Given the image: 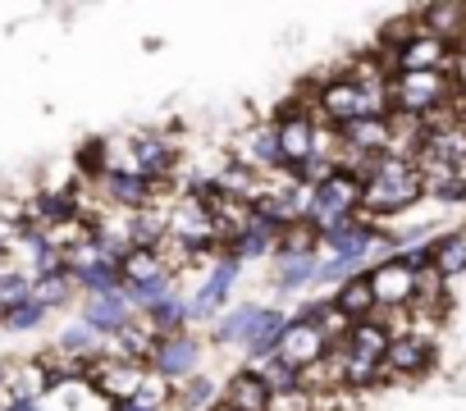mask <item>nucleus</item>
I'll list each match as a JSON object with an SVG mask.
<instances>
[{
	"label": "nucleus",
	"instance_id": "nucleus-1",
	"mask_svg": "<svg viewBox=\"0 0 466 411\" xmlns=\"http://www.w3.org/2000/svg\"><path fill=\"white\" fill-rule=\"evenodd\" d=\"M425 196V183L416 174L411 160H398V155H380L370 178L361 183V216L375 225L384 216H398L407 206H416Z\"/></svg>",
	"mask_w": 466,
	"mask_h": 411
},
{
	"label": "nucleus",
	"instance_id": "nucleus-2",
	"mask_svg": "<svg viewBox=\"0 0 466 411\" xmlns=\"http://www.w3.org/2000/svg\"><path fill=\"white\" fill-rule=\"evenodd\" d=\"M461 83L452 74H393L389 78V105L393 115H407V119H430L434 110L461 101Z\"/></svg>",
	"mask_w": 466,
	"mask_h": 411
},
{
	"label": "nucleus",
	"instance_id": "nucleus-3",
	"mask_svg": "<svg viewBox=\"0 0 466 411\" xmlns=\"http://www.w3.org/2000/svg\"><path fill=\"white\" fill-rule=\"evenodd\" d=\"M228 160L243 165V169H252V174H275V169H284L275 124H252V128H243L238 137H233V146H228Z\"/></svg>",
	"mask_w": 466,
	"mask_h": 411
},
{
	"label": "nucleus",
	"instance_id": "nucleus-4",
	"mask_svg": "<svg viewBox=\"0 0 466 411\" xmlns=\"http://www.w3.org/2000/svg\"><path fill=\"white\" fill-rule=\"evenodd\" d=\"M275 133H279V155H284V169H298L316 155V119L293 101L279 119H270Z\"/></svg>",
	"mask_w": 466,
	"mask_h": 411
},
{
	"label": "nucleus",
	"instance_id": "nucleus-5",
	"mask_svg": "<svg viewBox=\"0 0 466 411\" xmlns=\"http://www.w3.org/2000/svg\"><path fill=\"white\" fill-rule=\"evenodd\" d=\"M366 279H370L375 306H384V311H411V302H416V270L407 261L393 256V261L366 270Z\"/></svg>",
	"mask_w": 466,
	"mask_h": 411
},
{
	"label": "nucleus",
	"instance_id": "nucleus-6",
	"mask_svg": "<svg viewBox=\"0 0 466 411\" xmlns=\"http://www.w3.org/2000/svg\"><path fill=\"white\" fill-rule=\"evenodd\" d=\"M151 370L156 375H165L174 388L178 384H187L192 375H201V343L183 329V334H169V338H160L156 343V356H151Z\"/></svg>",
	"mask_w": 466,
	"mask_h": 411
},
{
	"label": "nucleus",
	"instance_id": "nucleus-7",
	"mask_svg": "<svg viewBox=\"0 0 466 411\" xmlns=\"http://www.w3.org/2000/svg\"><path fill=\"white\" fill-rule=\"evenodd\" d=\"M147 370H151V366H142V361H106V356H101V361H92L87 379H92V388H96L106 402L124 406V402H133V397H137V388H142Z\"/></svg>",
	"mask_w": 466,
	"mask_h": 411
},
{
	"label": "nucleus",
	"instance_id": "nucleus-8",
	"mask_svg": "<svg viewBox=\"0 0 466 411\" xmlns=\"http://www.w3.org/2000/svg\"><path fill=\"white\" fill-rule=\"evenodd\" d=\"M325 352H329V338L320 334V325L289 316V329H284V338H279V356L293 361L298 370H311V366L325 361Z\"/></svg>",
	"mask_w": 466,
	"mask_h": 411
},
{
	"label": "nucleus",
	"instance_id": "nucleus-9",
	"mask_svg": "<svg viewBox=\"0 0 466 411\" xmlns=\"http://www.w3.org/2000/svg\"><path fill=\"white\" fill-rule=\"evenodd\" d=\"M270 311H275V306L243 302V306L224 311V316L210 325V338H215V343H233V347H248V343H257V334L270 325Z\"/></svg>",
	"mask_w": 466,
	"mask_h": 411
},
{
	"label": "nucleus",
	"instance_id": "nucleus-10",
	"mask_svg": "<svg viewBox=\"0 0 466 411\" xmlns=\"http://www.w3.org/2000/svg\"><path fill=\"white\" fill-rule=\"evenodd\" d=\"M434 361V347L416 334H402V338H389V352H384V379H416L425 375Z\"/></svg>",
	"mask_w": 466,
	"mask_h": 411
},
{
	"label": "nucleus",
	"instance_id": "nucleus-11",
	"mask_svg": "<svg viewBox=\"0 0 466 411\" xmlns=\"http://www.w3.org/2000/svg\"><path fill=\"white\" fill-rule=\"evenodd\" d=\"M270 397L275 393L252 370H238L233 379L219 384V406H228V411H270Z\"/></svg>",
	"mask_w": 466,
	"mask_h": 411
},
{
	"label": "nucleus",
	"instance_id": "nucleus-12",
	"mask_svg": "<svg viewBox=\"0 0 466 411\" xmlns=\"http://www.w3.org/2000/svg\"><path fill=\"white\" fill-rule=\"evenodd\" d=\"M343 133V146L361 151V155H393V124L389 119H357Z\"/></svg>",
	"mask_w": 466,
	"mask_h": 411
},
{
	"label": "nucleus",
	"instance_id": "nucleus-13",
	"mask_svg": "<svg viewBox=\"0 0 466 411\" xmlns=\"http://www.w3.org/2000/svg\"><path fill=\"white\" fill-rule=\"evenodd\" d=\"M128 320H133V311H128L124 293H119V297H83V325H92L101 338L119 334Z\"/></svg>",
	"mask_w": 466,
	"mask_h": 411
},
{
	"label": "nucleus",
	"instance_id": "nucleus-14",
	"mask_svg": "<svg viewBox=\"0 0 466 411\" xmlns=\"http://www.w3.org/2000/svg\"><path fill=\"white\" fill-rule=\"evenodd\" d=\"M316 266L320 252H275V275H279V293H298L302 284H316Z\"/></svg>",
	"mask_w": 466,
	"mask_h": 411
},
{
	"label": "nucleus",
	"instance_id": "nucleus-15",
	"mask_svg": "<svg viewBox=\"0 0 466 411\" xmlns=\"http://www.w3.org/2000/svg\"><path fill=\"white\" fill-rule=\"evenodd\" d=\"M248 370H252V375H261V384H266L275 397H279V393H307V388H302V370H298L293 361H284L279 352H270V356L252 361Z\"/></svg>",
	"mask_w": 466,
	"mask_h": 411
},
{
	"label": "nucleus",
	"instance_id": "nucleus-16",
	"mask_svg": "<svg viewBox=\"0 0 466 411\" xmlns=\"http://www.w3.org/2000/svg\"><path fill=\"white\" fill-rule=\"evenodd\" d=\"M329 302H334L352 325H361V320H370V316H375V293H370V279H366V275H357V279L339 284Z\"/></svg>",
	"mask_w": 466,
	"mask_h": 411
},
{
	"label": "nucleus",
	"instance_id": "nucleus-17",
	"mask_svg": "<svg viewBox=\"0 0 466 411\" xmlns=\"http://www.w3.org/2000/svg\"><path fill=\"white\" fill-rule=\"evenodd\" d=\"M74 297H78V279H74L69 270H56V275H46V279L33 284V302L46 306V311H60V306H69Z\"/></svg>",
	"mask_w": 466,
	"mask_h": 411
},
{
	"label": "nucleus",
	"instance_id": "nucleus-18",
	"mask_svg": "<svg viewBox=\"0 0 466 411\" xmlns=\"http://www.w3.org/2000/svg\"><path fill=\"white\" fill-rule=\"evenodd\" d=\"M56 347H60L65 356H78V361H96V356H101V347H106V338H101V334H96L92 325H83V320H78V325H69V329H65V334L56 338Z\"/></svg>",
	"mask_w": 466,
	"mask_h": 411
},
{
	"label": "nucleus",
	"instance_id": "nucleus-19",
	"mask_svg": "<svg viewBox=\"0 0 466 411\" xmlns=\"http://www.w3.org/2000/svg\"><path fill=\"white\" fill-rule=\"evenodd\" d=\"M430 247H434V270H439L443 279L466 275V234H443V238H434Z\"/></svg>",
	"mask_w": 466,
	"mask_h": 411
},
{
	"label": "nucleus",
	"instance_id": "nucleus-20",
	"mask_svg": "<svg viewBox=\"0 0 466 411\" xmlns=\"http://www.w3.org/2000/svg\"><path fill=\"white\" fill-rule=\"evenodd\" d=\"M174 406H183V411H210V406H219V388L206 375H192L187 384L174 388Z\"/></svg>",
	"mask_w": 466,
	"mask_h": 411
},
{
	"label": "nucleus",
	"instance_id": "nucleus-21",
	"mask_svg": "<svg viewBox=\"0 0 466 411\" xmlns=\"http://www.w3.org/2000/svg\"><path fill=\"white\" fill-rule=\"evenodd\" d=\"M119 275H124V284H160V279H169V270L160 266L156 252H128Z\"/></svg>",
	"mask_w": 466,
	"mask_h": 411
},
{
	"label": "nucleus",
	"instance_id": "nucleus-22",
	"mask_svg": "<svg viewBox=\"0 0 466 411\" xmlns=\"http://www.w3.org/2000/svg\"><path fill=\"white\" fill-rule=\"evenodd\" d=\"M348 352L370 356V361H384V352H389V334H384L375 320H361V325H352V334H348Z\"/></svg>",
	"mask_w": 466,
	"mask_h": 411
},
{
	"label": "nucleus",
	"instance_id": "nucleus-23",
	"mask_svg": "<svg viewBox=\"0 0 466 411\" xmlns=\"http://www.w3.org/2000/svg\"><path fill=\"white\" fill-rule=\"evenodd\" d=\"M169 402H174V384H169L165 375L147 370V379H142V388H137L133 406H142V411H165Z\"/></svg>",
	"mask_w": 466,
	"mask_h": 411
},
{
	"label": "nucleus",
	"instance_id": "nucleus-24",
	"mask_svg": "<svg viewBox=\"0 0 466 411\" xmlns=\"http://www.w3.org/2000/svg\"><path fill=\"white\" fill-rule=\"evenodd\" d=\"M46 306H37V302H24V306H15V311H5V320H0V329H10V334H28V329H37V325H46Z\"/></svg>",
	"mask_w": 466,
	"mask_h": 411
},
{
	"label": "nucleus",
	"instance_id": "nucleus-25",
	"mask_svg": "<svg viewBox=\"0 0 466 411\" xmlns=\"http://www.w3.org/2000/svg\"><path fill=\"white\" fill-rule=\"evenodd\" d=\"M24 302H33V279H28V275H19V270L0 275V306L15 311V306H24Z\"/></svg>",
	"mask_w": 466,
	"mask_h": 411
},
{
	"label": "nucleus",
	"instance_id": "nucleus-26",
	"mask_svg": "<svg viewBox=\"0 0 466 411\" xmlns=\"http://www.w3.org/2000/svg\"><path fill=\"white\" fill-rule=\"evenodd\" d=\"M0 320H5V306H0Z\"/></svg>",
	"mask_w": 466,
	"mask_h": 411
},
{
	"label": "nucleus",
	"instance_id": "nucleus-27",
	"mask_svg": "<svg viewBox=\"0 0 466 411\" xmlns=\"http://www.w3.org/2000/svg\"><path fill=\"white\" fill-rule=\"evenodd\" d=\"M0 370H5V361H0Z\"/></svg>",
	"mask_w": 466,
	"mask_h": 411
}]
</instances>
